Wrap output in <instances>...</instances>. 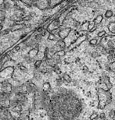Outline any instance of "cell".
<instances>
[{"instance_id": "cell-1", "label": "cell", "mask_w": 115, "mask_h": 120, "mask_svg": "<svg viewBox=\"0 0 115 120\" xmlns=\"http://www.w3.org/2000/svg\"><path fill=\"white\" fill-rule=\"evenodd\" d=\"M98 99H99V105L98 109H105L106 105L111 102V94L108 93V91L104 89H99L98 90Z\"/></svg>"}, {"instance_id": "cell-2", "label": "cell", "mask_w": 115, "mask_h": 120, "mask_svg": "<svg viewBox=\"0 0 115 120\" xmlns=\"http://www.w3.org/2000/svg\"><path fill=\"white\" fill-rule=\"evenodd\" d=\"M71 31V27H66V28H63L60 30H59V33H58V35L60 39L62 40H64L66 38L68 37V35L70 34Z\"/></svg>"}, {"instance_id": "cell-3", "label": "cell", "mask_w": 115, "mask_h": 120, "mask_svg": "<svg viewBox=\"0 0 115 120\" xmlns=\"http://www.w3.org/2000/svg\"><path fill=\"white\" fill-rule=\"evenodd\" d=\"M13 73V67H7L2 71L0 72V77H9Z\"/></svg>"}, {"instance_id": "cell-4", "label": "cell", "mask_w": 115, "mask_h": 120, "mask_svg": "<svg viewBox=\"0 0 115 120\" xmlns=\"http://www.w3.org/2000/svg\"><path fill=\"white\" fill-rule=\"evenodd\" d=\"M59 26H60V21H59V20H58V19H56V20H53L49 25L48 30L50 31V32H52V30H54L56 29H58V28L59 27Z\"/></svg>"}, {"instance_id": "cell-5", "label": "cell", "mask_w": 115, "mask_h": 120, "mask_svg": "<svg viewBox=\"0 0 115 120\" xmlns=\"http://www.w3.org/2000/svg\"><path fill=\"white\" fill-rule=\"evenodd\" d=\"M12 85L8 82H2V89L3 92H6L7 94H10L12 91H13V89H12Z\"/></svg>"}, {"instance_id": "cell-6", "label": "cell", "mask_w": 115, "mask_h": 120, "mask_svg": "<svg viewBox=\"0 0 115 120\" xmlns=\"http://www.w3.org/2000/svg\"><path fill=\"white\" fill-rule=\"evenodd\" d=\"M101 80L103 81V83L106 84L107 89L110 90L111 89L112 87H113V85H112V83H111V81H110V78L108 77L107 76H103L101 77Z\"/></svg>"}, {"instance_id": "cell-7", "label": "cell", "mask_w": 115, "mask_h": 120, "mask_svg": "<svg viewBox=\"0 0 115 120\" xmlns=\"http://www.w3.org/2000/svg\"><path fill=\"white\" fill-rule=\"evenodd\" d=\"M38 49L37 48H35V49H32L31 51L28 52V56H29L31 58H35L36 57V56L38 55Z\"/></svg>"}, {"instance_id": "cell-8", "label": "cell", "mask_w": 115, "mask_h": 120, "mask_svg": "<svg viewBox=\"0 0 115 120\" xmlns=\"http://www.w3.org/2000/svg\"><path fill=\"white\" fill-rule=\"evenodd\" d=\"M9 94H7L6 92H0V101H6L9 99Z\"/></svg>"}, {"instance_id": "cell-9", "label": "cell", "mask_w": 115, "mask_h": 120, "mask_svg": "<svg viewBox=\"0 0 115 120\" xmlns=\"http://www.w3.org/2000/svg\"><path fill=\"white\" fill-rule=\"evenodd\" d=\"M103 20V15H101V14H99V15H98L95 18L94 23H95V25H99L102 23Z\"/></svg>"}, {"instance_id": "cell-10", "label": "cell", "mask_w": 115, "mask_h": 120, "mask_svg": "<svg viewBox=\"0 0 115 120\" xmlns=\"http://www.w3.org/2000/svg\"><path fill=\"white\" fill-rule=\"evenodd\" d=\"M108 30L111 33L115 34V22H111L108 24Z\"/></svg>"}, {"instance_id": "cell-11", "label": "cell", "mask_w": 115, "mask_h": 120, "mask_svg": "<svg viewBox=\"0 0 115 120\" xmlns=\"http://www.w3.org/2000/svg\"><path fill=\"white\" fill-rule=\"evenodd\" d=\"M57 47H59V49H65V47H66V44H65V42H64V41L63 40H59V41H57Z\"/></svg>"}, {"instance_id": "cell-12", "label": "cell", "mask_w": 115, "mask_h": 120, "mask_svg": "<svg viewBox=\"0 0 115 120\" xmlns=\"http://www.w3.org/2000/svg\"><path fill=\"white\" fill-rule=\"evenodd\" d=\"M46 63L52 67H54L56 65V61H55V59H52V58L51 59H46Z\"/></svg>"}, {"instance_id": "cell-13", "label": "cell", "mask_w": 115, "mask_h": 120, "mask_svg": "<svg viewBox=\"0 0 115 120\" xmlns=\"http://www.w3.org/2000/svg\"><path fill=\"white\" fill-rule=\"evenodd\" d=\"M24 27V24H14L13 27H10V30L12 31H15L16 30H20V29H22V28Z\"/></svg>"}, {"instance_id": "cell-14", "label": "cell", "mask_w": 115, "mask_h": 120, "mask_svg": "<svg viewBox=\"0 0 115 120\" xmlns=\"http://www.w3.org/2000/svg\"><path fill=\"white\" fill-rule=\"evenodd\" d=\"M1 102V105L5 109H7V108H9V106H11L10 105V101L8 100H6V101H0Z\"/></svg>"}, {"instance_id": "cell-15", "label": "cell", "mask_w": 115, "mask_h": 120, "mask_svg": "<svg viewBox=\"0 0 115 120\" xmlns=\"http://www.w3.org/2000/svg\"><path fill=\"white\" fill-rule=\"evenodd\" d=\"M0 7H1L2 9H4V10H9V9L11 8V5L9 2H4V4L2 5Z\"/></svg>"}, {"instance_id": "cell-16", "label": "cell", "mask_w": 115, "mask_h": 120, "mask_svg": "<svg viewBox=\"0 0 115 120\" xmlns=\"http://www.w3.org/2000/svg\"><path fill=\"white\" fill-rule=\"evenodd\" d=\"M50 88H51V86H50V83L48 82L45 83L42 86V90H43V91H45V92L49 91L50 90Z\"/></svg>"}, {"instance_id": "cell-17", "label": "cell", "mask_w": 115, "mask_h": 120, "mask_svg": "<svg viewBox=\"0 0 115 120\" xmlns=\"http://www.w3.org/2000/svg\"><path fill=\"white\" fill-rule=\"evenodd\" d=\"M12 111L13 112H16V113H18V112H20L21 111H22V106L19 104L17 105H16V106H14L13 108V109H12Z\"/></svg>"}, {"instance_id": "cell-18", "label": "cell", "mask_w": 115, "mask_h": 120, "mask_svg": "<svg viewBox=\"0 0 115 120\" xmlns=\"http://www.w3.org/2000/svg\"><path fill=\"white\" fill-rule=\"evenodd\" d=\"M63 79L64 80L66 81V82H67V83H71V81H72V80H71V76H69V74L68 73H63Z\"/></svg>"}, {"instance_id": "cell-19", "label": "cell", "mask_w": 115, "mask_h": 120, "mask_svg": "<svg viewBox=\"0 0 115 120\" xmlns=\"http://www.w3.org/2000/svg\"><path fill=\"white\" fill-rule=\"evenodd\" d=\"M113 16H114V13H113V11L111 10V9L107 10L106 13H105V16H106V18H111Z\"/></svg>"}, {"instance_id": "cell-20", "label": "cell", "mask_w": 115, "mask_h": 120, "mask_svg": "<svg viewBox=\"0 0 115 120\" xmlns=\"http://www.w3.org/2000/svg\"><path fill=\"white\" fill-rule=\"evenodd\" d=\"M48 39L50 40V41H59L58 38H57L56 36H55L54 34L52 33H50L49 34V37H48Z\"/></svg>"}, {"instance_id": "cell-21", "label": "cell", "mask_w": 115, "mask_h": 120, "mask_svg": "<svg viewBox=\"0 0 115 120\" xmlns=\"http://www.w3.org/2000/svg\"><path fill=\"white\" fill-rule=\"evenodd\" d=\"M65 54H66V52L64 50H60V51H58V52H56V53H55V56H58L59 57H63L65 56Z\"/></svg>"}, {"instance_id": "cell-22", "label": "cell", "mask_w": 115, "mask_h": 120, "mask_svg": "<svg viewBox=\"0 0 115 120\" xmlns=\"http://www.w3.org/2000/svg\"><path fill=\"white\" fill-rule=\"evenodd\" d=\"M6 19V12L3 10H0V20L4 21Z\"/></svg>"}, {"instance_id": "cell-23", "label": "cell", "mask_w": 115, "mask_h": 120, "mask_svg": "<svg viewBox=\"0 0 115 120\" xmlns=\"http://www.w3.org/2000/svg\"><path fill=\"white\" fill-rule=\"evenodd\" d=\"M108 69L111 71H113V72L115 71V62H111V63L109 64Z\"/></svg>"}, {"instance_id": "cell-24", "label": "cell", "mask_w": 115, "mask_h": 120, "mask_svg": "<svg viewBox=\"0 0 115 120\" xmlns=\"http://www.w3.org/2000/svg\"><path fill=\"white\" fill-rule=\"evenodd\" d=\"M19 103H20V101H19L18 99H15V100L10 101V105H11L12 107H14V106H16V105H19Z\"/></svg>"}, {"instance_id": "cell-25", "label": "cell", "mask_w": 115, "mask_h": 120, "mask_svg": "<svg viewBox=\"0 0 115 120\" xmlns=\"http://www.w3.org/2000/svg\"><path fill=\"white\" fill-rule=\"evenodd\" d=\"M89 44L91 45H92V46H95V45H96V44H97V39H96V38H92V39H91L89 41Z\"/></svg>"}, {"instance_id": "cell-26", "label": "cell", "mask_w": 115, "mask_h": 120, "mask_svg": "<svg viewBox=\"0 0 115 120\" xmlns=\"http://www.w3.org/2000/svg\"><path fill=\"white\" fill-rule=\"evenodd\" d=\"M42 60H38V61H36V62H35V67L36 69L39 68V67L41 66V65H42Z\"/></svg>"}, {"instance_id": "cell-27", "label": "cell", "mask_w": 115, "mask_h": 120, "mask_svg": "<svg viewBox=\"0 0 115 120\" xmlns=\"http://www.w3.org/2000/svg\"><path fill=\"white\" fill-rule=\"evenodd\" d=\"M106 34H107L106 31H105V30H102V31H99V32L98 33V37L102 38V37H104V36L106 35Z\"/></svg>"}, {"instance_id": "cell-28", "label": "cell", "mask_w": 115, "mask_h": 120, "mask_svg": "<svg viewBox=\"0 0 115 120\" xmlns=\"http://www.w3.org/2000/svg\"><path fill=\"white\" fill-rule=\"evenodd\" d=\"M92 58H97V57L99 56V54L98 53V52H96V51L92 52Z\"/></svg>"}, {"instance_id": "cell-29", "label": "cell", "mask_w": 115, "mask_h": 120, "mask_svg": "<svg viewBox=\"0 0 115 120\" xmlns=\"http://www.w3.org/2000/svg\"><path fill=\"white\" fill-rule=\"evenodd\" d=\"M19 68H20V69L21 71L24 72V73H27V72H28V69L26 68L25 66H21V65H20V66H19Z\"/></svg>"}, {"instance_id": "cell-30", "label": "cell", "mask_w": 115, "mask_h": 120, "mask_svg": "<svg viewBox=\"0 0 115 120\" xmlns=\"http://www.w3.org/2000/svg\"><path fill=\"white\" fill-rule=\"evenodd\" d=\"M95 23L94 22H93V23H89V24H88V30L90 31L92 29L93 27H95Z\"/></svg>"}, {"instance_id": "cell-31", "label": "cell", "mask_w": 115, "mask_h": 120, "mask_svg": "<svg viewBox=\"0 0 115 120\" xmlns=\"http://www.w3.org/2000/svg\"><path fill=\"white\" fill-rule=\"evenodd\" d=\"M98 117V114L97 113H93L92 116H91L90 117H89V119H91V120H92V119H96Z\"/></svg>"}, {"instance_id": "cell-32", "label": "cell", "mask_w": 115, "mask_h": 120, "mask_svg": "<svg viewBox=\"0 0 115 120\" xmlns=\"http://www.w3.org/2000/svg\"><path fill=\"white\" fill-rule=\"evenodd\" d=\"M11 30L10 29H7V30H3L2 32V35H6V34H8L9 33V31H10Z\"/></svg>"}, {"instance_id": "cell-33", "label": "cell", "mask_w": 115, "mask_h": 120, "mask_svg": "<svg viewBox=\"0 0 115 120\" xmlns=\"http://www.w3.org/2000/svg\"><path fill=\"white\" fill-rule=\"evenodd\" d=\"M90 6L92 7V8H95V7H98V4L95 3V2H92V3L90 4Z\"/></svg>"}, {"instance_id": "cell-34", "label": "cell", "mask_w": 115, "mask_h": 120, "mask_svg": "<svg viewBox=\"0 0 115 120\" xmlns=\"http://www.w3.org/2000/svg\"><path fill=\"white\" fill-rule=\"evenodd\" d=\"M83 69H84V72H88V66H83Z\"/></svg>"}, {"instance_id": "cell-35", "label": "cell", "mask_w": 115, "mask_h": 120, "mask_svg": "<svg viewBox=\"0 0 115 120\" xmlns=\"http://www.w3.org/2000/svg\"><path fill=\"white\" fill-rule=\"evenodd\" d=\"M79 24H80V23H79V22H75V23H74V26H75V27H78V26H79Z\"/></svg>"}, {"instance_id": "cell-36", "label": "cell", "mask_w": 115, "mask_h": 120, "mask_svg": "<svg viewBox=\"0 0 115 120\" xmlns=\"http://www.w3.org/2000/svg\"><path fill=\"white\" fill-rule=\"evenodd\" d=\"M20 47L18 45V46H16L15 47V49H14V50H15V51H16V52H18L19 50H20Z\"/></svg>"}, {"instance_id": "cell-37", "label": "cell", "mask_w": 115, "mask_h": 120, "mask_svg": "<svg viewBox=\"0 0 115 120\" xmlns=\"http://www.w3.org/2000/svg\"><path fill=\"white\" fill-rule=\"evenodd\" d=\"M100 118H101V119H105V114L104 113H101V114H100Z\"/></svg>"}, {"instance_id": "cell-38", "label": "cell", "mask_w": 115, "mask_h": 120, "mask_svg": "<svg viewBox=\"0 0 115 120\" xmlns=\"http://www.w3.org/2000/svg\"><path fill=\"white\" fill-rule=\"evenodd\" d=\"M30 16H32V17H33V16H35V13H34V12H32V13H30Z\"/></svg>"}, {"instance_id": "cell-39", "label": "cell", "mask_w": 115, "mask_h": 120, "mask_svg": "<svg viewBox=\"0 0 115 120\" xmlns=\"http://www.w3.org/2000/svg\"><path fill=\"white\" fill-rule=\"evenodd\" d=\"M5 2V0H0V6H2V5H3Z\"/></svg>"}, {"instance_id": "cell-40", "label": "cell", "mask_w": 115, "mask_h": 120, "mask_svg": "<svg viewBox=\"0 0 115 120\" xmlns=\"http://www.w3.org/2000/svg\"><path fill=\"white\" fill-rule=\"evenodd\" d=\"M45 34H46V30H44L43 32H42V34H41V35H42V37H43V36H45Z\"/></svg>"}, {"instance_id": "cell-41", "label": "cell", "mask_w": 115, "mask_h": 120, "mask_svg": "<svg viewBox=\"0 0 115 120\" xmlns=\"http://www.w3.org/2000/svg\"><path fill=\"white\" fill-rule=\"evenodd\" d=\"M96 28H97V27H96V26H95V27H93L92 29V30H91L89 31V32H93V31H94V30H95V29H96Z\"/></svg>"}, {"instance_id": "cell-42", "label": "cell", "mask_w": 115, "mask_h": 120, "mask_svg": "<svg viewBox=\"0 0 115 120\" xmlns=\"http://www.w3.org/2000/svg\"><path fill=\"white\" fill-rule=\"evenodd\" d=\"M2 29V25L1 24V23H0V30H1Z\"/></svg>"}, {"instance_id": "cell-43", "label": "cell", "mask_w": 115, "mask_h": 120, "mask_svg": "<svg viewBox=\"0 0 115 120\" xmlns=\"http://www.w3.org/2000/svg\"><path fill=\"white\" fill-rule=\"evenodd\" d=\"M113 58L115 59V52H114V55H113Z\"/></svg>"}, {"instance_id": "cell-44", "label": "cell", "mask_w": 115, "mask_h": 120, "mask_svg": "<svg viewBox=\"0 0 115 120\" xmlns=\"http://www.w3.org/2000/svg\"><path fill=\"white\" fill-rule=\"evenodd\" d=\"M11 1H13H13H16V0H11Z\"/></svg>"}, {"instance_id": "cell-45", "label": "cell", "mask_w": 115, "mask_h": 120, "mask_svg": "<svg viewBox=\"0 0 115 120\" xmlns=\"http://www.w3.org/2000/svg\"><path fill=\"white\" fill-rule=\"evenodd\" d=\"M114 16H115V15H114Z\"/></svg>"}]
</instances>
